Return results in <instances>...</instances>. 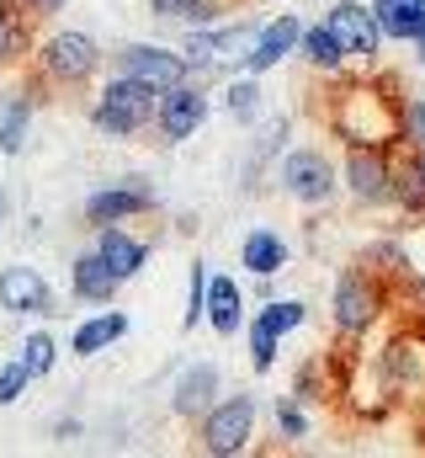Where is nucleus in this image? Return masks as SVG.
Returning <instances> with one entry per match:
<instances>
[{"label": "nucleus", "mask_w": 425, "mask_h": 458, "mask_svg": "<svg viewBox=\"0 0 425 458\" xmlns=\"http://www.w3.org/2000/svg\"><path fill=\"white\" fill-rule=\"evenodd\" d=\"M329 128L340 144H378V149H404V102L383 81H351L340 75Z\"/></svg>", "instance_id": "1"}, {"label": "nucleus", "mask_w": 425, "mask_h": 458, "mask_svg": "<svg viewBox=\"0 0 425 458\" xmlns=\"http://www.w3.org/2000/svg\"><path fill=\"white\" fill-rule=\"evenodd\" d=\"M154 113H160V91L149 81H133V75H106V86L96 91V107H91V123L102 128L106 139H133L144 128H154Z\"/></svg>", "instance_id": "2"}, {"label": "nucleus", "mask_w": 425, "mask_h": 458, "mask_svg": "<svg viewBox=\"0 0 425 458\" xmlns=\"http://www.w3.org/2000/svg\"><path fill=\"white\" fill-rule=\"evenodd\" d=\"M383 304H388V293L378 288L372 267L367 261L362 267H346L335 277V288H329V326H335V336L340 342H362L383 320Z\"/></svg>", "instance_id": "3"}, {"label": "nucleus", "mask_w": 425, "mask_h": 458, "mask_svg": "<svg viewBox=\"0 0 425 458\" xmlns=\"http://www.w3.org/2000/svg\"><path fill=\"white\" fill-rule=\"evenodd\" d=\"M32 70H38V81H48V86H59V91H75V86H86V81L102 70V48H96L91 32L64 27V32H48V38L32 48Z\"/></svg>", "instance_id": "4"}, {"label": "nucleus", "mask_w": 425, "mask_h": 458, "mask_svg": "<svg viewBox=\"0 0 425 458\" xmlns=\"http://www.w3.org/2000/svg\"><path fill=\"white\" fill-rule=\"evenodd\" d=\"M261 38V21H229V27H197L181 54L192 59V75H223V70H245L250 48Z\"/></svg>", "instance_id": "5"}, {"label": "nucleus", "mask_w": 425, "mask_h": 458, "mask_svg": "<svg viewBox=\"0 0 425 458\" xmlns=\"http://www.w3.org/2000/svg\"><path fill=\"white\" fill-rule=\"evenodd\" d=\"M255 421H261L255 394H229V400H218L208 416L197 421V448L212 454V458L245 454V448L255 443Z\"/></svg>", "instance_id": "6"}, {"label": "nucleus", "mask_w": 425, "mask_h": 458, "mask_svg": "<svg viewBox=\"0 0 425 458\" xmlns=\"http://www.w3.org/2000/svg\"><path fill=\"white\" fill-rule=\"evenodd\" d=\"M394 171H399V149H378V144H346V187L362 208H394Z\"/></svg>", "instance_id": "7"}, {"label": "nucleus", "mask_w": 425, "mask_h": 458, "mask_svg": "<svg viewBox=\"0 0 425 458\" xmlns=\"http://www.w3.org/2000/svg\"><path fill=\"white\" fill-rule=\"evenodd\" d=\"M277 182H282V192H288L293 203H304V208L329 203V198H335V187H340L335 160H329L324 149H309V144H304V149H282Z\"/></svg>", "instance_id": "8"}, {"label": "nucleus", "mask_w": 425, "mask_h": 458, "mask_svg": "<svg viewBox=\"0 0 425 458\" xmlns=\"http://www.w3.org/2000/svg\"><path fill=\"white\" fill-rule=\"evenodd\" d=\"M112 70L117 75H133V81H149L154 91H171L181 81H192V59L171 43H122L112 54Z\"/></svg>", "instance_id": "9"}, {"label": "nucleus", "mask_w": 425, "mask_h": 458, "mask_svg": "<svg viewBox=\"0 0 425 458\" xmlns=\"http://www.w3.org/2000/svg\"><path fill=\"white\" fill-rule=\"evenodd\" d=\"M304 320H309V304H304V299H266V304L255 310V320H250V368H255V373H271L282 336L298 331Z\"/></svg>", "instance_id": "10"}, {"label": "nucleus", "mask_w": 425, "mask_h": 458, "mask_svg": "<svg viewBox=\"0 0 425 458\" xmlns=\"http://www.w3.org/2000/svg\"><path fill=\"white\" fill-rule=\"evenodd\" d=\"M324 21H329V32L340 38V48L351 54V64H372V54H378V43H383V27H378L372 0H335V5L324 11Z\"/></svg>", "instance_id": "11"}, {"label": "nucleus", "mask_w": 425, "mask_h": 458, "mask_svg": "<svg viewBox=\"0 0 425 458\" xmlns=\"http://www.w3.org/2000/svg\"><path fill=\"white\" fill-rule=\"evenodd\" d=\"M212 102L203 86H192V81H181V86H171V91H160V113H154V133L165 139V144H187L203 123H208Z\"/></svg>", "instance_id": "12"}, {"label": "nucleus", "mask_w": 425, "mask_h": 458, "mask_svg": "<svg viewBox=\"0 0 425 458\" xmlns=\"http://www.w3.org/2000/svg\"><path fill=\"white\" fill-rule=\"evenodd\" d=\"M304 32H309V21H304V16H293V11H282V16H271V21H261V38H255V48H250V59H245V70H250V75L277 70L288 54H298V48H304Z\"/></svg>", "instance_id": "13"}, {"label": "nucleus", "mask_w": 425, "mask_h": 458, "mask_svg": "<svg viewBox=\"0 0 425 458\" xmlns=\"http://www.w3.org/2000/svg\"><path fill=\"white\" fill-rule=\"evenodd\" d=\"M160 208V198L144 187V182H122V187H102V192H91L86 198V225H128V219H138V214H154Z\"/></svg>", "instance_id": "14"}, {"label": "nucleus", "mask_w": 425, "mask_h": 458, "mask_svg": "<svg viewBox=\"0 0 425 458\" xmlns=\"http://www.w3.org/2000/svg\"><path fill=\"white\" fill-rule=\"evenodd\" d=\"M0 310L5 315H59L54 288L38 267H5L0 272Z\"/></svg>", "instance_id": "15"}, {"label": "nucleus", "mask_w": 425, "mask_h": 458, "mask_svg": "<svg viewBox=\"0 0 425 458\" xmlns=\"http://www.w3.org/2000/svg\"><path fill=\"white\" fill-rule=\"evenodd\" d=\"M218 394H223L218 362H192V368L176 378V389H171V411H176L181 421H203L212 405H218Z\"/></svg>", "instance_id": "16"}, {"label": "nucleus", "mask_w": 425, "mask_h": 458, "mask_svg": "<svg viewBox=\"0 0 425 458\" xmlns=\"http://www.w3.org/2000/svg\"><path fill=\"white\" fill-rule=\"evenodd\" d=\"M117 288H122V277L106 267V256L91 245V250H80L75 261H70V293L80 299V304H112L117 299Z\"/></svg>", "instance_id": "17"}, {"label": "nucleus", "mask_w": 425, "mask_h": 458, "mask_svg": "<svg viewBox=\"0 0 425 458\" xmlns=\"http://www.w3.org/2000/svg\"><path fill=\"white\" fill-rule=\"evenodd\" d=\"M96 250L106 256V267H112L122 283H128V277H138V272H144V261H149V240H144V234H133V229H122V225H102Z\"/></svg>", "instance_id": "18"}, {"label": "nucleus", "mask_w": 425, "mask_h": 458, "mask_svg": "<svg viewBox=\"0 0 425 458\" xmlns=\"http://www.w3.org/2000/svg\"><path fill=\"white\" fill-rule=\"evenodd\" d=\"M208 326L212 336H239L245 331V293L223 272H208Z\"/></svg>", "instance_id": "19"}, {"label": "nucleus", "mask_w": 425, "mask_h": 458, "mask_svg": "<svg viewBox=\"0 0 425 458\" xmlns=\"http://www.w3.org/2000/svg\"><path fill=\"white\" fill-rule=\"evenodd\" d=\"M239 267H245L250 277H277V272L288 267V240L271 234V229H250L245 245H239Z\"/></svg>", "instance_id": "20"}, {"label": "nucleus", "mask_w": 425, "mask_h": 458, "mask_svg": "<svg viewBox=\"0 0 425 458\" xmlns=\"http://www.w3.org/2000/svg\"><path fill=\"white\" fill-rule=\"evenodd\" d=\"M372 11L388 43H415L425 32V0H372Z\"/></svg>", "instance_id": "21"}, {"label": "nucleus", "mask_w": 425, "mask_h": 458, "mask_svg": "<svg viewBox=\"0 0 425 458\" xmlns=\"http://www.w3.org/2000/svg\"><path fill=\"white\" fill-rule=\"evenodd\" d=\"M128 336V315L122 310H106V315H91V320H80L75 326V357L86 362V357H96V352H106V346H117Z\"/></svg>", "instance_id": "22"}, {"label": "nucleus", "mask_w": 425, "mask_h": 458, "mask_svg": "<svg viewBox=\"0 0 425 458\" xmlns=\"http://www.w3.org/2000/svg\"><path fill=\"white\" fill-rule=\"evenodd\" d=\"M304 59L314 64L319 75H335V81L351 75V54L340 48V38L329 32V21H314V27L304 32Z\"/></svg>", "instance_id": "23"}, {"label": "nucleus", "mask_w": 425, "mask_h": 458, "mask_svg": "<svg viewBox=\"0 0 425 458\" xmlns=\"http://www.w3.org/2000/svg\"><path fill=\"white\" fill-rule=\"evenodd\" d=\"M394 208L410 214V219H425V165L410 144H404L399 171H394Z\"/></svg>", "instance_id": "24"}, {"label": "nucleus", "mask_w": 425, "mask_h": 458, "mask_svg": "<svg viewBox=\"0 0 425 458\" xmlns=\"http://www.w3.org/2000/svg\"><path fill=\"white\" fill-rule=\"evenodd\" d=\"M32 54V11L21 0H0V64Z\"/></svg>", "instance_id": "25"}, {"label": "nucleus", "mask_w": 425, "mask_h": 458, "mask_svg": "<svg viewBox=\"0 0 425 458\" xmlns=\"http://www.w3.org/2000/svg\"><path fill=\"white\" fill-rule=\"evenodd\" d=\"M32 113H38L32 91H16V97L5 102V113H0V155H21V149H27V128H32Z\"/></svg>", "instance_id": "26"}, {"label": "nucleus", "mask_w": 425, "mask_h": 458, "mask_svg": "<svg viewBox=\"0 0 425 458\" xmlns=\"http://www.w3.org/2000/svg\"><path fill=\"white\" fill-rule=\"evenodd\" d=\"M223 107H229L234 123H255V117H261V75L239 70V75H234V86L223 91Z\"/></svg>", "instance_id": "27"}, {"label": "nucleus", "mask_w": 425, "mask_h": 458, "mask_svg": "<svg viewBox=\"0 0 425 458\" xmlns=\"http://www.w3.org/2000/svg\"><path fill=\"white\" fill-rule=\"evenodd\" d=\"M149 11L160 21H192V27H208L212 16H218L212 0H149Z\"/></svg>", "instance_id": "28"}, {"label": "nucleus", "mask_w": 425, "mask_h": 458, "mask_svg": "<svg viewBox=\"0 0 425 458\" xmlns=\"http://www.w3.org/2000/svg\"><path fill=\"white\" fill-rule=\"evenodd\" d=\"M181 326L187 331L208 326V267L203 261H192V272H187V315H181Z\"/></svg>", "instance_id": "29"}, {"label": "nucleus", "mask_w": 425, "mask_h": 458, "mask_svg": "<svg viewBox=\"0 0 425 458\" xmlns=\"http://www.w3.org/2000/svg\"><path fill=\"white\" fill-rule=\"evenodd\" d=\"M21 357H27V368H32V378H48L54 373V362H59V346L48 331H32L27 342H21Z\"/></svg>", "instance_id": "30"}, {"label": "nucleus", "mask_w": 425, "mask_h": 458, "mask_svg": "<svg viewBox=\"0 0 425 458\" xmlns=\"http://www.w3.org/2000/svg\"><path fill=\"white\" fill-rule=\"evenodd\" d=\"M277 432H282L288 443H304V437H309V416H304V400H298V394L277 400Z\"/></svg>", "instance_id": "31"}, {"label": "nucleus", "mask_w": 425, "mask_h": 458, "mask_svg": "<svg viewBox=\"0 0 425 458\" xmlns=\"http://www.w3.org/2000/svg\"><path fill=\"white\" fill-rule=\"evenodd\" d=\"M27 384H32V368H27V357H11V362L0 368V405H16V400L27 394Z\"/></svg>", "instance_id": "32"}, {"label": "nucleus", "mask_w": 425, "mask_h": 458, "mask_svg": "<svg viewBox=\"0 0 425 458\" xmlns=\"http://www.w3.org/2000/svg\"><path fill=\"white\" fill-rule=\"evenodd\" d=\"M293 394H298V400H324V368H319V362H304V368L293 373Z\"/></svg>", "instance_id": "33"}, {"label": "nucleus", "mask_w": 425, "mask_h": 458, "mask_svg": "<svg viewBox=\"0 0 425 458\" xmlns=\"http://www.w3.org/2000/svg\"><path fill=\"white\" fill-rule=\"evenodd\" d=\"M404 144L410 149H425V97H410L404 102Z\"/></svg>", "instance_id": "34"}, {"label": "nucleus", "mask_w": 425, "mask_h": 458, "mask_svg": "<svg viewBox=\"0 0 425 458\" xmlns=\"http://www.w3.org/2000/svg\"><path fill=\"white\" fill-rule=\"evenodd\" d=\"M80 432H86V427H80V421H75V416H64V421H59V427H54V443H75V437H80Z\"/></svg>", "instance_id": "35"}, {"label": "nucleus", "mask_w": 425, "mask_h": 458, "mask_svg": "<svg viewBox=\"0 0 425 458\" xmlns=\"http://www.w3.org/2000/svg\"><path fill=\"white\" fill-rule=\"evenodd\" d=\"M21 5H27L32 16H59V11H64L70 0H21Z\"/></svg>", "instance_id": "36"}, {"label": "nucleus", "mask_w": 425, "mask_h": 458, "mask_svg": "<svg viewBox=\"0 0 425 458\" xmlns=\"http://www.w3.org/2000/svg\"><path fill=\"white\" fill-rule=\"evenodd\" d=\"M282 133H288V123H271V144H282ZM271 144H266V149H271ZM255 171H261V160H250V171H245V176L255 182ZM250 182H245V187H250Z\"/></svg>", "instance_id": "37"}, {"label": "nucleus", "mask_w": 425, "mask_h": 458, "mask_svg": "<svg viewBox=\"0 0 425 458\" xmlns=\"http://www.w3.org/2000/svg\"><path fill=\"white\" fill-rule=\"evenodd\" d=\"M415 64H421V70H425V32H421V38H415Z\"/></svg>", "instance_id": "38"}, {"label": "nucleus", "mask_w": 425, "mask_h": 458, "mask_svg": "<svg viewBox=\"0 0 425 458\" xmlns=\"http://www.w3.org/2000/svg\"><path fill=\"white\" fill-rule=\"evenodd\" d=\"M415 299L425 304V277H415Z\"/></svg>", "instance_id": "39"}, {"label": "nucleus", "mask_w": 425, "mask_h": 458, "mask_svg": "<svg viewBox=\"0 0 425 458\" xmlns=\"http://www.w3.org/2000/svg\"><path fill=\"white\" fill-rule=\"evenodd\" d=\"M5 214H11V203H5V192H0V225H5Z\"/></svg>", "instance_id": "40"}, {"label": "nucleus", "mask_w": 425, "mask_h": 458, "mask_svg": "<svg viewBox=\"0 0 425 458\" xmlns=\"http://www.w3.org/2000/svg\"><path fill=\"white\" fill-rule=\"evenodd\" d=\"M415 155H421V165H425V149H415Z\"/></svg>", "instance_id": "41"}]
</instances>
